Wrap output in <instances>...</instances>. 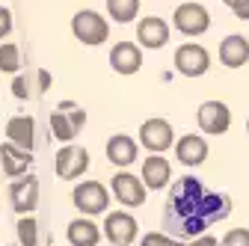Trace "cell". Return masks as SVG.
I'll use <instances>...</instances> for the list:
<instances>
[{
    "instance_id": "4316f807",
    "label": "cell",
    "mask_w": 249,
    "mask_h": 246,
    "mask_svg": "<svg viewBox=\"0 0 249 246\" xmlns=\"http://www.w3.org/2000/svg\"><path fill=\"white\" fill-rule=\"evenodd\" d=\"M140 246H172V237L163 234V231H148Z\"/></svg>"
},
{
    "instance_id": "2e32d148",
    "label": "cell",
    "mask_w": 249,
    "mask_h": 246,
    "mask_svg": "<svg viewBox=\"0 0 249 246\" xmlns=\"http://www.w3.org/2000/svg\"><path fill=\"white\" fill-rule=\"evenodd\" d=\"M0 163H3V172L9 178H24L27 169L33 166V151H24V148H18L15 142L6 140L0 145Z\"/></svg>"
},
{
    "instance_id": "6da1fadb",
    "label": "cell",
    "mask_w": 249,
    "mask_h": 246,
    "mask_svg": "<svg viewBox=\"0 0 249 246\" xmlns=\"http://www.w3.org/2000/svg\"><path fill=\"white\" fill-rule=\"evenodd\" d=\"M229 213H231V199L226 193H211L202 187L199 178L184 175L169 190L163 226L166 234L175 237H202L208 226L226 220Z\"/></svg>"
},
{
    "instance_id": "cb8c5ba5",
    "label": "cell",
    "mask_w": 249,
    "mask_h": 246,
    "mask_svg": "<svg viewBox=\"0 0 249 246\" xmlns=\"http://www.w3.org/2000/svg\"><path fill=\"white\" fill-rule=\"evenodd\" d=\"M21 66H24V59H21L18 45H9V42L0 45V71H6V74H21Z\"/></svg>"
},
{
    "instance_id": "e0dca14e",
    "label": "cell",
    "mask_w": 249,
    "mask_h": 246,
    "mask_svg": "<svg viewBox=\"0 0 249 246\" xmlns=\"http://www.w3.org/2000/svg\"><path fill=\"white\" fill-rule=\"evenodd\" d=\"M137 155H140V145H137L134 137H128V134H113L107 140V160L113 166H119V169L131 166L137 160Z\"/></svg>"
},
{
    "instance_id": "d4e9b609",
    "label": "cell",
    "mask_w": 249,
    "mask_h": 246,
    "mask_svg": "<svg viewBox=\"0 0 249 246\" xmlns=\"http://www.w3.org/2000/svg\"><path fill=\"white\" fill-rule=\"evenodd\" d=\"M15 231H18V243L21 246H39V223L33 217H21Z\"/></svg>"
},
{
    "instance_id": "9c48e42d",
    "label": "cell",
    "mask_w": 249,
    "mask_h": 246,
    "mask_svg": "<svg viewBox=\"0 0 249 246\" xmlns=\"http://www.w3.org/2000/svg\"><path fill=\"white\" fill-rule=\"evenodd\" d=\"M110 190H113V199H119L124 208H140L145 205V184L142 178L131 175V172H116L113 181H110Z\"/></svg>"
},
{
    "instance_id": "d6986e66",
    "label": "cell",
    "mask_w": 249,
    "mask_h": 246,
    "mask_svg": "<svg viewBox=\"0 0 249 246\" xmlns=\"http://www.w3.org/2000/svg\"><path fill=\"white\" fill-rule=\"evenodd\" d=\"M142 184L148 190H163L169 178H172V163L163 158V155H148L145 163H142Z\"/></svg>"
},
{
    "instance_id": "ffe728a7",
    "label": "cell",
    "mask_w": 249,
    "mask_h": 246,
    "mask_svg": "<svg viewBox=\"0 0 249 246\" xmlns=\"http://www.w3.org/2000/svg\"><path fill=\"white\" fill-rule=\"evenodd\" d=\"M216 56H220V63L226 69H240L249 63V39L246 36H226L220 42V51H216Z\"/></svg>"
},
{
    "instance_id": "44dd1931",
    "label": "cell",
    "mask_w": 249,
    "mask_h": 246,
    "mask_svg": "<svg viewBox=\"0 0 249 246\" xmlns=\"http://www.w3.org/2000/svg\"><path fill=\"white\" fill-rule=\"evenodd\" d=\"M6 140L15 142L18 148L30 151L36 145V122L30 119V116H12L6 122Z\"/></svg>"
},
{
    "instance_id": "f1b7e54d",
    "label": "cell",
    "mask_w": 249,
    "mask_h": 246,
    "mask_svg": "<svg viewBox=\"0 0 249 246\" xmlns=\"http://www.w3.org/2000/svg\"><path fill=\"white\" fill-rule=\"evenodd\" d=\"M231 12H234V18H240V21H249V0H234V3H231Z\"/></svg>"
},
{
    "instance_id": "5bb4252c",
    "label": "cell",
    "mask_w": 249,
    "mask_h": 246,
    "mask_svg": "<svg viewBox=\"0 0 249 246\" xmlns=\"http://www.w3.org/2000/svg\"><path fill=\"white\" fill-rule=\"evenodd\" d=\"M110 69L122 77H128V74H137L142 69V48L137 42H119L113 45L110 51Z\"/></svg>"
},
{
    "instance_id": "30bf717a",
    "label": "cell",
    "mask_w": 249,
    "mask_h": 246,
    "mask_svg": "<svg viewBox=\"0 0 249 246\" xmlns=\"http://www.w3.org/2000/svg\"><path fill=\"white\" fill-rule=\"evenodd\" d=\"M53 77L48 69H36V71H21L12 77V95L18 101H27V98H36V95H45L51 89Z\"/></svg>"
},
{
    "instance_id": "ba28073f",
    "label": "cell",
    "mask_w": 249,
    "mask_h": 246,
    "mask_svg": "<svg viewBox=\"0 0 249 246\" xmlns=\"http://www.w3.org/2000/svg\"><path fill=\"white\" fill-rule=\"evenodd\" d=\"M140 142L151 151V155H163V151L172 148V142H175L172 125L166 119H145L140 125Z\"/></svg>"
},
{
    "instance_id": "52a82bcc",
    "label": "cell",
    "mask_w": 249,
    "mask_h": 246,
    "mask_svg": "<svg viewBox=\"0 0 249 246\" xmlns=\"http://www.w3.org/2000/svg\"><path fill=\"white\" fill-rule=\"evenodd\" d=\"M140 234V226L137 220L131 217L128 211H113L107 213V220H104V237L113 243V246H131Z\"/></svg>"
},
{
    "instance_id": "f546056e",
    "label": "cell",
    "mask_w": 249,
    "mask_h": 246,
    "mask_svg": "<svg viewBox=\"0 0 249 246\" xmlns=\"http://www.w3.org/2000/svg\"><path fill=\"white\" fill-rule=\"evenodd\" d=\"M190 246H220V240H216V237H208V234H202V237H196Z\"/></svg>"
},
{
    "instance_id": "8992f818",
    "label": "cell",
    "mask_w": 249,
    "mask_h": 246,
    "mask_svg": "<svg viewBox=\"0 0 249 246\" xmlns=\"http://www.w3.org/2000/svg\"><path fill=\"white\" fill-rule=\"evenodd\" d=\"M208 69H211V53L202 45L184 42L175 51V71L178 74H184V77H202Z\"/></svg>"
},
{
    "instance_id": "8fae6325",
    "label": "cell",
    "mask_w": 249,
    "mask_h": 246,
    "mask_svg": "<svg viewBox=\"0 0 249 246\" xmlns=\"http://www.w3.org/2000/svg\"><path fill=\"white\" fill-rule=\"evenodd\" d=\"M9 196H12V211L21 213V217H30L39 205V178L36 175L15 178L9 187Z\"/></svg>"
},
{
    "instance_id": "9a60e30c",
    "label": "cell",
    "mask_w": 249,
    "mask_h": 246,
    "mask_svg": "<svg viewBox=\"0 0 249 246\" xmlns=\"http://www.w3.org/2000/svg\"><path fill=\"white\" fill-rule=\"evenodd\" d=\"M231 125V110L223 101H205L199 104V128L211 137H220L226 134Z\"/></svg>"
},
{
    "instance_id": "7a4b0ae2",
    "label": "cell",
    "mask_w": 249,
    "mask_h": 246,
    "mask_svg": "<svg viewBox=\"0 0 249 246\" xmlns=\"http://www.w3.org/2000/svg\"><path fill=\"white\" fill-rule=\"evenodd\" d=\"M86 125V110L77 107L74 101H62L53 113H51V134L59 140V142H71Z\"/></svg>"
},
{
    "instance_id": "ac0fdd59",
    "label": "cell",
    "mask_w": 249,
    "mask_h": 246,
    "mask_svg": "<svg viewBox=\"0 0 249 246\" xmlns=\"http://www.w3.org/2000/svg\"><path fill=\"white\" fill-rule=\"evenodd\" d=\"M175 158L184 166H202L208 160V142L199 134H184L175 142Z\"/></svg>"
},
{
    "instance_id": "4dcf8cb0",
    "label": "cell",
    "mask_w": 249,
    "mask_h": 246,
    "mask_svg": "<svg viewBox=\"0 0 249 246\" xmlns=\"http://www.w3.org/2000/svg\"><path fill=\"white\" fill-rule=\"evenodd\" d=\"M172 246H190V243H178V240H172Z\"/></svg>"
},
{
    "instance_id": "4fadbf2b",
    "label": "cell",
    "mask_w": 249,
    "mask_h": 246,
    "mask_svg": "<svg viewBox=\"0 0 249 246\" xmlns=\"http://www.w3.org/2000/svg\"><path fill=\"white\" fill-rule=\"evenodd\" d=\"M169 42V24L158 15H145L137 21V45L148 48V51H158Z\"/></svg>"
},
{
    "instance_id": "83f0119b",
    "label": "cell",
    "mask_w": 249,
    "mask_h": 246,
    "mask_svg": "<svg viewBox=\"0 0 249 246\" xmlns=\"http://www.w3.org/2000/svg\"><path fill=\"white\" fill-rule=\"evenodd\" d=\"M12 33V12L6 6H0V39H6Z\"/></svg>"
},
{
    "instance_id": "7c38bea8",
    "label": "cell",
    "mask_w": 249,
    "mask_h": 246,
    "mask_svg": "<svg viewBox=\"0 0 249 246\" xmlns=\"http://www.w3.org/2000/svg\"><path fill=\"white\" fill-rule=\"evenodd\" d=\"M89 169V151L80 145H62L56 151V175L62 181H74Z\"/></svg>"
},
{
    "instance_id": "277c9868",
    "label": "cell",
    "mask_w": 249,
    "mask_h": 246,
    "mask_svg": "<svg viewBox=\"0 0 249 246\" xmlns=\"http://www.w3.org/2000/svg\"><path fill=\"white\" fill-rule=\"evenodd\" d=\"M110 190L104 187L101 181H80L74 193H71V202L80 213H86V217H92V213H104L107 205H110Z\"/></svg>"
},
{
    "instance_id": "603a6c76",
    "label": "cell",
    "mask_w": 249,
    "mask_h": 246,
    "mask_svg": "<svg viewBox=\"0 0 249 246\" xmlns=\"http://www.w3.org/2000/svg\"><path fill=\"white\" fill-rule=\"evenodd\" d=\"M107 12L119 24H131L140 15V0H107Z\"/></svg>"
},
{
    "instance_id": "1f68e13d",
    "label": "cell",
    "mask_w": 249,
    "mask_h": 246,
    "mask_svg": "<svg viewBox=\"0 0 249 246\" xmlns=\"http://www.w3.org/2000/svg\"><path fill=\"white\" fill-rule=\"evenodd\" d=\"M223 3H226V6H231V3H234V0H223Z\"/></svg>"
},
{
    "instance_id": "5b68a950",
    "label": "cell",
    "mask_w": 249,
    "mask_h": 246,
    "mask_svg": "<svg viewBox=\"0 0 249 246\" xmlns=\"http://www.w3.org/2000/svg\"><path fill=\"white\" fill-rule=\"evenodd\" d=\"M172 24L184 36H202L211 27V15H208V9L202 3H181L172 12Z\"/></svg>"
},
{
    "instance_id": "484cf974",
    "label": "cell",
    "mask_w": 249,
    "mask_h": 246,
    "mask_svg": "<svg viewBox=\"0 0 249 246\" xmlns=\"http://www.w3.org/2000/svg\"><path fill=\"white\" fill-rule=\"evenodd\" d=\"M220 246H249V228H231L220 240Z\"/></svg>"
},
{
    "instance_id": "3957f363",
    "label": "cell",
    "mask_w": 249,
    "mask_h": 246,
    "mask_svg": "<svg viewBox=\"0 0 249 246\" xmlns=\"http://www.w3.org/2000/svg\"><path fill=\"white\" fill-rule=\"evenodd\" d=\"M71 33L77 42L83 45H104L110 36V24L104 15H98L95 9H80L71 18Z\"/></svg>"
},
{
    "instance_id": "7402d4cb",
    "label": "cell",
    "mask_w": 249,
    "mask_h": 246,
    "mask_svg": "<svg viewBox=\"0 0 249 246\" xmlns=\"http://www.w3.org/2000/svg\"><path fill=\"white\" fill-rule=\"evenodd\" d=\"M66 234L71 246H98V240L104 237V231H98V226L92 220H71Z\"/></svg>"
},
{
    "instance_id": "d6a6232c",
    "label": "cell",
    "mask_w": 249,
    "mask_h": 246,
    "mask_svg": "<svg viewBox=\"0 0 249 246\" xmlns=\"http://www.w3.org/2000/svg\"><path fill=\"white\" fill-rule=\"evenodd\" d=\"M246 134H249V119H246Z\"/></svg>"
}]
</instances>
